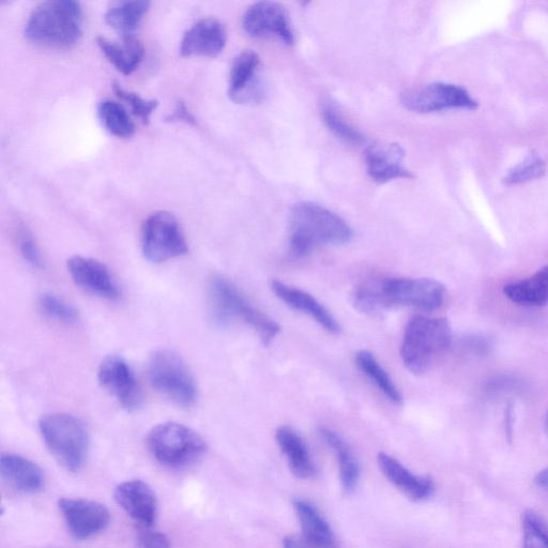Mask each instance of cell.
<instances>
[{
    "mask_svg": "<svg viewBox=\"0 0 548 548\" xmlns=\"http://www.w3.org/2000/svg\"><path fill=\"white\" fill-rule=\"evenodd\" d=\"M353 238V230L336 213L314 203L297 204L289 219V249L295 257L319 246H341Z\"/></svg>",
    "mask_w": 548,
    "mask_h": 548,
    "instance_id": "1",
    "label": "cell"
},
{
    "mask_svg": "<svg viewBox=\"0 0 548 548\" xmlns=\"http://www.w3.org/2000/svg\"><path fill=\"white\" fill-rule=\"evenodd\" d=\"M83 9L74 0H51L39 4L30 13L24 34L39 47L67 49L78 43L83 34Z\"/></svg>",
    "mask_w": 548,
    "mask_h": 548,
    "instance_id": "2",
    "label": "cell"
},
{
    "mask_svg": "<svg viewBox=\"0 0 548 548\" xmlns=\"http://www.w3.org/2000/svg\"><path fill=\"white\" fill-rule=\"evenodd\" d=\"M452 341L445 318L414 316L408 322L401 346L403 363L411 373L422 375L448 352Z\"/></svg>",
    "mask_w": 548,
    "mask_h": 548,
    "instance_id": "3",
    "label": "cell"
},
{
    "mask_svg": "<svg viewBox=\"0 0 548 548\" xmlns=\"http://www.w3.org/2000/svg\"><path fill=\"white\" fill-rule=\"evenodd\" d=\"M211 322L218 327H226L237 321L251 326L265 345L277 338L280 325L252 306L237 286L222 277L213 279L208 293Z\"/></svg>",
    "mask_w": 548,
    "mask_h": 548,
    "instance_id": "4",
    "label": "cell"
},
{
    "mask_svg": "<svg viewBox=\"0 0 548 548\" xmlns=\"http://www.w3.org/2000/svg\"><path fill=\"white\" fill-rule=\"evenodd\" d=\"M372 289L382 313L398 307L433 312L443 307L447 298L444 284L429 278L372 280Z\"/></svg>",
    "mask_w": 548,
    "mask_h": 548,
    "instance_id": "5",
    "label": "cell"
},
{
    "mask_svg": "<svg viewBox=\"0 0 548 548\" xmlns=\"http://www.w3.org/2000/svg\"><path fill=\"white\" fill-rule=\"evenodd\" d=\"M45 446L65 469L76 473L83 468L88 454L89 436L82 420L68 414H52L39 421Z\"/></svg>",
    "mask_w": 548,
    "mask_h": 548,
    "instance_id": "6",
    "label": "cell"
},
{
    "mask_svg": "<svg viewBox=\"0 0 548 548\" xmlns=\"http://www.w3.org/2000/svg\"><path fill=\"white\" fill-rule=\"evenodd\" d=\"M147 447L158 463L173 469L190 467L207 452L206 441L199 433L176 422L161 423L152 429Z\"/></svg>",
    "mask_w": 548,
    "mask_h": 548,
    "instance_id": "7",
    "label": "cell"
},
{
    "mask_svg": "<svg viewBox=\"0 0 548 548\" xmlns=\"http://www.w3.org/2000/svg\"><path fill=\"white\" fill-rule=\"evenodd\" d=\"M150 384L163 398L180 407H191L197 386L187 363L169 349L157 350L148 362Z\"/></svg>",
    "mask_w": 548,
    "mask_h": 548,
    "instance_id": "8",
    "label": "cell"
},
{
    "mask_svg": "<svg viewBox=\"0 0 548 548\" xmlns=\"http://www.w3.org/2000/svg\"><path fill=\"white\" fill-rule=\"evenodd\" d=\"M188 242L180 223L170 212L157 211L144 222L142 251L147 261L160 264L188 253Z\"/></svg>",
    "mask_w": 548,
    "mask_h": 548,
    "instance_id": "9",
    "label": "cell"
},
{
    "mask_svg": "<svg viewBox=\"0 0 548 548\" xmlns=\"http://www.w3.org/2000/svg\"><path fill=\"white\" fill-rule=\"evenodd\" d=\"M401 102L405 109L421 114L453 109L474 111L479 106L466 89L448 83H433L407 89L402 94Z\"/></svg>",
    "mask_w": 548,
    "mask_h": 548,
    "instance_id": "10",
    "label": "cell"
},
{
    "mask_svg": "<svg viewBox=\"0 0 548 548\" xmlns=\"http://www.w3.org/2000/svg\"><path fill=\"white\" fill-rule=\"evenodd\" d=\"M70 535L76 540H88L109 527L111 513L98 501L84 498H63L58 501Z\"/></svg>",
    "mask_w": 548,
    "mask_h": 548,
    "instance_id": "11",
    "label": "cell"
},
{
    "mask_svg": "<svg viewBox=\"0 0 548 548\" xmlns=\"http://www.w3.org/2000/svg\"><path fill=\"white\" fill-rule=\"evenodd\" d=\"M98 379L101 386L128 411L141 407L143 395L129 363L120 356L106 357L100 364Z\"/></svg>",
    "mask_w": 548,
    "mask_h": 548,
    "instance_id": "12",
    "label": "cell"
},
{
    "mask_svg": "<svg viewBox=\"0 0 548 548\" xmlns=\"http://www.w3.org/2000/svg\"><path fill=\"white\" fill-rule=\"evenodd\" d=\"M242 28L252 38H279L285 44L295 42L286 9L278 3L261 2L252 5L243 15Z\"/></svg>",
    "mask_w": 548,
    "mask_h": 548,
    "instance_id": "13",
    "label": "cell"
},
{
    "mask_svg": "<svg viewBox=\"0 0 548 548\" xmlns=\"http://www.w3.org/2000/svg\"><path fill=\"white\" fill-rule=\"evenodd\" d=\"M68 271L75 284L91 295L109 301L121 297L109 268L94 258L75 255L68 261Z\"/></svg>",
    "mask_w": 548,
    "mask_h": 548,
    "instance_id": "14",
    "label": "cell"
},
{
    "mask_svg": "<svg viewBox=\"0 0 548 548\" xmlns=\"http://www.w3.org/2000/svg\"><path fill=\"white\" fill-rule=\"evenodd\" d=\"M114 497L124 511L140 527H154L159 513V504L152 487L142 480H130L119 484Z\"/></svg>",
    "mask_w": 548,
    "mask_h": 548,
    "instance_id": "15",
    "label": "cell"
},
{
    "mask_svg": "<svg viewBox=\"0 0 548 548\" xmlns=\"http://www.w3.org/2000/svg\"><path fill=\"white\" fill-rule=\"evenodd\" d=\"M261 59L254 51H243L234 60L228 83V95L239 104L256 103L264 96L258 70Z\"/></svg>",
    "mask_w": 548,
    "mask_h": 548,
    "instance_id": "16",
    "label": "cell"
},
{
    "mask_svg": "<svg viewBox=\"0 0 548 548\" xmlns=\"http://www.w3.org/2000/svg\"><path fill=\"white\" fill-rule=\"evenodd\" d=\"M225 26L216 19H203L191 26L180 42L184 57H217L226 45Z\"/></svg>",
    "mask_w": 548,
    "mask_h": 548,
    "instance_id": "17",
    "label": "cell"
},
{
    "mask_svg": "<svg viewBox=\"0 0 548 548\" xmlns=\"http://www.w3.org/2000/svg\"><path fill=\"white\" fill-rule=\"evenodd\" d=\"M0 474L5 483L15 492L35 495L44 489L43 470L24 456L4 453L0 459Z\"/></svg>",
    "mask_w": 548,
    "mask_h": 548,
    "instance_id": "18",
    "label": "cell"
},
{
    "mask_svg": "<svg viewBox=\"0 0 548 548\" xmlns=\"http://www.w3.org/2000/svg\"><path fill=\"white\" fill-rule=\"evenodd\" d=\"M364 157L368 174L377 184L415 177L405 169L404 150L398 144H374L365 151Z\"/></svg>",
    "mask_w": 548,
    "mask_h": 548,
    "instance_id": "19",
    "label": "cell"
},
{
    "mask_svg": "<svg viewBox=\"0 0 548 548\" xmlns=\"http://www.w3.org/2000/svg\"><path fill=\"white\" fill-rule=\"evenodd\" d=\"M270 286L274 295L287 304L288 307L310 316L328 333L337 336L341 332V326L337 319L312 295L278 280L271 281Z\"/></svg>",
    "mask_w": 548,
    "mask_h": 548,
    "instance_id": "20",
    "label": "cell"
},
{
    "mask_svg": "<svg viewBox=\"0 0 548 548\" xmlns=\"http://www.w3.org/2000/svg\"><path fill=\"white\" fill-rule=\"evenodd\" d=\"M378 465L387 479L398 487L404 494L414 500L429 498L434 491V484L430 478L411 474L398 460L386 453H379Z\"/></svg>",
    "mask_w": 548,
    "mask_h": 548,
    "instance_id": "21",
    "label": "cell"
},
{
    "mask_svg": "<svg viewBox=\"0 0 548 548\" xmlns=\"http://www.w3.org/2000/svg\"><path fill=\"white\" fill-rule=\"evenodd\" d=\"M97 44L105 58L125 75H131L143 62V44L134 37H121V42L98 37Z\"/></svg>",
    "mask_w": 548,
    "mask_h": 548,
    "instance_id": "22",
    "label": "cell"
},
{
    "mask_svg": "<svg viewBox=\"0 0 548 548\" xmlns=\"http://www.w3.org/2000/svg\"><path fill=\"white\" fill-rule=\"evenodd\" d=\"M276 438L293 474L301 479L314 477L316 469L302 437L289 426H281L277 430Z\"/></svg>",
    "mask_w": 548,
    "mask_h": 548,
    "instance_id": "23",
    "label": "cell"
},
{
    "mask_svg": "<svg viewBox=\"0 0 548 548\" xmlns=\"http://www.w3.org/2000/svg\"><path fill=\"white\" fill-rule=\"evenodd\" d=\"M295 510L304 539L322 548H337V539L333 530L310 502L296 500Z\"/></svg>",
    "mask_w": 548,
    "mask_h": 548,
    "instance_id": "24",
    "label": "cell"
},
{
    "mask_svg": "<svg viewBox=\"0 0 548 548\" xmlns=\"http://www.w3.org/2000/svg\"><path fill=\"white\" fill-rule=\"evenodd\" d=\"M504 293L512 302L522 306H545L548 303V266L526 280L508 284Z\"/></svg>",
    "mask_w": 548,
    "mask_h": 548,
    "instance_id": "25",
    "label": "cell"
},
{
    "mask_svg": "<svg viewBox=\"0 0 548 548\" xmlns=\"http://www.w3.org/2000/svg\"><path fill=\"white\" fill-rule=\"evenodd\" d=\"M318 433L337 455L343 489L346 492L354 491L360 478V466L352 449L338 433L324 426Z\"/></svg>",
    "mask_w": 548,
    "mask_h": 548,
    "instance_id": "26",
    "label": "cell"
},
{
    "mask_svg": "<svg viewBox=\"0 0 548 548\" xmlns=\"http://www.w3.org/2000/svg\"><path fill=\"white\" fill-rule=\"evenodd\" d=\"M150 3L120 2L113 4L104 14L105 23L116 30L121 37H133L147 14Z\"/></svg>",
    "mask_w": 548,
    "mask_h": 548,
    "instance_id": "27",
    "label": "cell"
},
{
    "mask_svg": "<svg viewBox=\"0 0 548 548\" xmlns=\"http://www.w3.org/2000/svg\"><path fill=\"white\" fill-rule=\"evenodd\" d=\"M358 369L367 376L385 397L394 405L403 404V395L389 374L368 350H361L356 356Z\"/></svg>",
    "mask_w": 548,
    "mask_h": 548,
    "instance_id": "28",
    "label": "cell"
},
{
    "mask_svg": "<svg viewBox=\"0 0 548 548\" xmlns=\"http://www.w3.org/2000/svg\"><path fill=\"white\" fill-rule=\"evenodd\" d=\"M98 117L104 129L119 139H129L135 132L128 110L117 101H101L98 105Z\"/></svg>",
    "mask_w": 548,
    "mask_h": 548,
    "instance_id": "29",
    "label": "cell"
},
{
    "mask_svg": "<svg viewBox=\"0 0 548 548\" xmlns=\"http://www.w3.org/2000/svg\"><path fill=\"white\" fill-rule=\"evenodd\" d=\"M323 118L327 128L338 139L352 145H360L365 142L363 134L353 125H350L334 106L330 104L324 106Z\"/></svg>",
    "mask_w": 548,
    "mask_h": 548,
    "instance_id": "30",
    "label": "cell"
},
{
    "mask_svg": "<svg viewBox=\"0 0 548 548\" xmlns=\"http://www.w3.org/2000/svg\"><path fill=\"white\" fill-rule=\"evenodd\" d=\"M546 173L545 162L535 152H531L523 162L511 169L504 182L508 186L521 185L542 178Z\"/></svg>",
    "mask_w": 548,
    "mask_h": 548,
    "instance_id": "31",
    "label": "cell"
},
{
    "mask_svg": "<svg viewBox=\"0 0 548 548\" xmlns=\"http://www.w3.org/2000/svg\"><path fill=\"white\" fill-rule=\"evenodd\" d=\"M38 303L41 312L54 321L68 325L79 322L78 310L62 298L53 294H43Z\"/></svg>",
    "mask_w": 548,
    "mask_h": 548,
    "instance_id": "32",
    "label": "cell"
},
{
    "mask_svg": "<svg viewBox=\"0 0 548 548\" xmlns=\"http://www.w3.org/2000/svg\"><path fill=\"white\" fill-rule=\"evenodd\" d=\"M113 89L116 96L130 106L131 113L147 125L151 115L158 108V101L144 99L139 94L133 93V91L127 90L117 83L113 85Z\"/></svg>",
    "mask_w": 548,
    "mask_h": 548,
    "instance_id": "33",
    "label": "cell"
},
{
    "mask_svg": "<svg viewBox=\"0 0 548 548\" xmlns=\"http://www.w3.org/2000/svg\"><path fill=\"white\" fill-rule=\"evenodd\" d=\"M524 548H548V527L534 512L523 516Z\"/></svg>",
    "mask_w": 548,
    "mask_h": 548,
    "instance_id": "34",
    "label": "cell"
},
{
    "mask_svg": "<svg viewBox=\"0 0 548 548\" xmlns=\"http://www.w3.org/2000/svg\"><path fill=\"white\" fill-rule=\"evenodd\" d=\"M18 242H19V249L22 256L24 257V260L28 264L36 268H41L43 266L41 252L37 246L36 241L34 240L32 235H30L28 231L25 230V228L19 231Z\"/></svg>",
    "mask_w": 548,
    "mask_h": 548,
    "instance_id": "35",
    "label": "cell"
},
{
    "mask_svg": "<svg viewBox=\"0 0 548 548\" xmlns=\"http://www.w3.org/2000/svg\"><path fill=\"white\" fill-rule=\"evenodd\" d=\"M137 548H171V541L163 532L140 527L136 536Z\"/></svg>",
    "mask_w": 548,
    "mask_h": 548,
    "instance_id": "36",
    "label": "cell"
},
{
    "mask_svg": "<svg viewBox=\"0 0 548 548\" xmlns=\"http://www.w3.org/2000/svg\"><path fill=\"white\" fill-rule=\"evenodd\" d=\"M167 119L171 121H184V123L189 125L195 124V118L192 113L188 110L185 103L179 102L173 112Z\"/></svg>",
    "mask_w": 548,
    "mask_h": 548,
    "instance_id": "37",
    "label": "cell"
},
{
    "mask_svg": "<svg viewBox=\"0 0 548 548\" xmlns=\"http://www.w3.org/2000/svg\"><path fill=\"white\" fill-rule=\"evenodd\" d=\"M284 548H322L319 547L302 536H289L283 541Z\"/></svg>",
    "mask_w": 548,
    "mask_h": 548,
    "instance_id": "38",
    "label": "cell"
},
{
    "mask_svg": "<svg viewBox=\"0 0 548 548\" xmlns=\"http://www.w3.org/2000/svg\"><path fill=\"white\" fill-rule=\"evenodd\" d=\"M536 483L546 493H548V467L541 471L536 478Z\"/></svg>",
    "mask_w": 548,
    "mask_h": 548,
    "instance_id": "39",
    "label": "cell"
},
{
    "mask_svg": "<svg viewBox=\"0 0 548 548\" xmlns=\"http://www.w3.org/2000/svg\"><path fill=\"white\" fill-rule=\"evenodd\" d=\"M545 431L548 435V413H547L546 418H545Z\"/></svg>",
    "mask_w": 548,
    "mask_h": 548,
    "instance_id": "40",
    "label": "cell"
}]
</instances>
